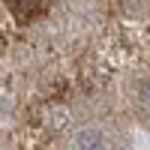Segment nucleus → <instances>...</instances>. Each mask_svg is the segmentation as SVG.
<instances>
[{
    "instance_id": "nucleus-1",
    "label": "nucleus",
    "mask_w": 150,
    "mask_h": 150,
    "mask_svg": "<svg viewBox=\"0 0 150 150\" xmlns=\"http://www.w3.org/2000/svg\"><path fill=\"white\" fill-rule=\"evenodd\" d=\"M147 135V27L81 0H0V150H135Z\"/></svg>"
}]
</instances>
